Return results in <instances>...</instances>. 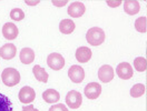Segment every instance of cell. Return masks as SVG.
<instances>
[{
	"label": "cell",
	"instance_id": "6da1fadb",
	"mask_svg": "<svg viewBox=\"0 0 147 111\" xmlns=\"http://www.w3.org/2000/svg\"><path fill=\"white\" fill-rule=\"evenodd\" d=\"M86 40L90 46H99L105 41V32L101 28L92 27L87 31Z\"/></svg>",
	"mask_w": 147,
	"mask_h": 111
},
{
	"label": "cell",
	"instance_id": "7a4b0ae2",
	"mask_svg": "<svg viewBox=\"0 0 147 111\" xmlns=\"http://www.w3.org/2000/svg\"><path fill=\"white\" fill-rule=\"evenodd\" d=\"M1 79L7 87H13L20 82V74L15 68H6L1 74Z\"/></svg>",
	"mask_w": 147,
	"mask_h": 111
},
{
	"label": "cell",
	"instance_id": "3957f363",
	"mask_svg": "<svg viewBox=\"0 0 147 111\" xmlns=\"http://www.w3.org/2000/svg\"><path fill=\"white\" fill-rule=\"evenodd\" d=\"M66 103L71 109H78L83 103V96L76 90H71L66 96Z\"/></svg>",
	"mask_w": 147,
	"mask_h": 111
},
{
	"label": "cell",
	"instance_id": "277c9868",
	"mask_svg": "<svg viewBox=\"0 0 147 111\" xmlns=\"http://www.w3.org/2000/svg\"><path fill=\"white\" fill-rule=\"evenodd\" d=\"M47 65L53 70H60L65 66V58L60 53H50L47 58Z\"/></svg>",
	"mask_w": 147,
	"mask_h": 111
},
{
	"label": "cell",
	"instance_id": "5b68a950",
	"mask_svg": "<svg viewBox=\"0 0 147 111\" xmlns=\"http://www.w3.org/2000/svg\"><path fill=\"white\" fill-rule=\"evenodd\" d=\"M68 77L75 83L83 82V80L85 79V71H84L83 67L77 65L71 66L68 70Z\"/></svg>",
	"mask_w": 147,
	"mask_h": 111
},
{
	"label": "cell",
	"instance_id": "8992f818",
	"mask_svg": "<svg viewBox=\"0 0 147 111\" xmlns=\"http://www.w3.org/2000/svg\"><path fill=\"white\" fill-rule=\"evenodd\" d=\"M116 74L120 79L128 80L134 76V70H133V67L128 62H121L116 68Z\"/></svg>",
	"mask_w": 147,
	"mask_h": 111
},
{
	"label": "cell",
	"instance_id": "52a82bcc",
	"mask_svg": "<svg viewBox=\"0 0 147 111\" xmlns=\"http://www.w3.org/2000/svg\"><path fill=\"white\" fill-rule=\"evenodd\" d=\"M85 96L88 98V99H97L101 93V86L97 82H90L88 83L86 87H85V90H84Z\"/></svg>",
	"mask_w": 147,
	"mask_h": 111
},
{
	"label": "cell",
	"instance_id": "ba28073f",
	"mask_svg": "<svg viewBox=\"0 0 147 111\" xmlns=\"http://www.w3.org/2000/svg\"><path fill=\"white\" fill-rule=\"evenodd\" d=\"M36 98L35 90L31 87H22L19 91V101L21 103H31Z\"/></svg>",
	"mask_w": 147,
	"mask_h": 111
},
{
	"label": "cell",
	"instance_id": "9c48e42d",
	"mask_svg": "<svg viewBox=\"0 0 147 111\" xmlns=\"http://www.w3.org/2000/svg\"><path fill=\"white\" fill-rule=\"evenodd\" d=\"M98 78L101 82H110L114 79V69L109 65L101 66L98 69Z\"/></svg>",
	"mask_w": 147,
	"mask_h": 111
},
{
	"label": "cell",
	"instance_id": "30bf717a",
	"mask_svg": "<svg viewBox=\"0 0 147 111\" xmlns=\"http://www.w3.org/2000/svg\"><path fill=\"white\" fill-rule=\"evenodd\" d=\"M85 11H86V7H85V5H84L83 2L75 1V2H73L68 7V11L67 12L73 18H79V17H82L85 13Z\"/></svg>",
	"mask_w": 147,
	"mask_h": 111
},
{
	"label": "cell",
	"instance_id": "8fae6325",
	"mask_svg": "<svg viewBox=\"0 0 147 111\" xmlns=\"http://www.w3.org/2000/svg\"><path fill=\"white\" fill-rule=\"evenodd\" d=\"M2 35L7 40H13L18 37L19 30L17 26L12 22H7L2 27Z\"/></svg>",
	"mask_w": 147,
	"mask_h": 111
},
{
	"label": "cell",
	"instance_id": "7c38bea8",
	"mask_svg": "<svg viewBox=\"0 0 147 111\" xmlns=\"http://www.w3.org/2000/svg\"><path fill=\"white\" fill-rule=\"evenodd\" d=\"M17 53V49L13 43H6L0 48V57L5 60H11Z\"/></svg>",
	"mask_w": 147,
	"mask_h": 111
},
{
	"label": "cell",
	"instance_id": "4fadbf2b",
	"mask_svg": "<svg viewBox=\"0 0 147 111\" xmlns=\"http://www.w3.org/2000/svg\"><path fill=\"white\" fill-rule=\"evenodd\" d=\"M92 58V50L87 47H79L76 50V59L80 64H86Z\"/></svg>",
	"mask_w": 147,
	"mask_h": 111
},
{
	"label": "cell",
	"instance_id": "5bb4252c",
	"mask_svg": "<svg viewBox=\"0 0 147 111\" xmlns=\"http://www.w3.org/2000/svg\"><path fill=\"white\" fill-rule=\"evenodd\" d=\"M19 57H20V61L24 65H30L35 60V52L30 48H24L21 49Z\"/></svg>",
	"mask_w": 147,
	"mask_h": 111
},
{
	"label": "cell",
	"instance_id": "9a60e30c",
	"mask_svg": "<svg viewBox=\"0 0 147 111\" xmlns=\"http://www.w3.org/2000/svg\"><path fill=\"white\" fill-rule=\"evenodd\" d=\"M140 9V6H139V2L136 0H126L124 2V10L126 13H128L130 16H134L139 12Z\"/></svg>",
	"mask_w": 147,
	"mask_h": 111
},
{
	"label": "cell",
	"instance_id": "2e32d148",
	"mask_svg": "<svg viewBox=\"0 0 147 111\" xmlns=\"http://www.w3.org/2000/svg\"><path fill=\"white\" fill-rule=\"evenodd\" d=\"M75 30V22L71 19H64L59 23V31L64 35H70Z\"/></svg>",
	"mask_w": 147,
	"mask_h": 111
},
{
	"label": "cell",
	"instance_id": "e0dca14e",
	"mask_svg": "<svg viewBox=\"0 0 147 111\" xmlns=\"http://www.w3.org/2000/svg\"><path fill=\"white\" fill-rule=\"evenodd\" d=\"M42 99L47 103H56V102L59 101L60 94L58 91H56L54 89H47L46 91L42 93Z\"/></svg>",
	"mask_w": 147,
	"mask_h": 111
},
{
	"label": "cell",
	"instance_id": "ac0fdd59",
	"mask_svg": "<svg viewBox=\"0 0 147 111\" xmlns=\"http://www.w3.org/2000/svg\"><path fill=\"white\" fill-rule=\"evenodd\" d=\"M32 72H34V76H35V78L38 81L44 83H46L48 81V74H47V71L42 67L36 65L32 68Z\"/></svg>",
	"mask_w": 147,
	"mask_h": 111
},
{
	"label": "cell",
	"instance_id": "d6986e66",
	"mask_svg": "<svg viewBox=\"0 0 147 111\" xmlns=\"http://www.w3.org/2000/svg\"><path fill=\"white\" fill-rule=\"evenodd\" d=\"M145 93V84L143 83H137L134 84L130 89V96L133 98H139Z\"/></svg>",
	"mask_w": 147,
	"mask_h": 111
},
{
	"label": "cell",
	"instance_id": "ffe728a7",
	"mask_svg": "<svg viewBox=\"0 0 147 111\" xmlns=\"http://www.w3.org/2000/svg\"><path fill=\"white\" fill-rule=\"evenodd\" d=\"M0 111H12V103L9 98L2 93H0Z\"/></svg>",
	"mask_w": 147,
	"mask_h": 111
},
{
	"label": "cell",
	"instance_id": "44dd1931",
	"mask_svg": "<svg viewBox=\"0 0 147 111\" xmlns=\"http://www.w3.org/2000/svg\"><path fill=\"white\" fill-rule=\"evenodd\" d=\"M134 67H135V69L137 71H139V72L146 71L147 69L146 58H144V57H137V58H135V60H134Z\"/></svg>",
	"mask_w": 147,
	"mask_h": 111
},
{
	"label": "cell",
	"instance_id": "7402d4cb",
	"mask_svg": "<svg viewBox=\"0 0 147 111\" xmlns=\"http://www.w3.org/2000/svg\"><path fill=\"white\" fill-rule=\"evenodd\" d=\"M135 29L138 32H146L147 23H146V17H140L135 21Z\"/></svg>",
	"mask_w": 147,
	"mask_h": 111
},
{
	"label": "cell",
	"instance_id": "603a6c76",
	"mask_svg": "<svg viewBox=\"0 0 147 111\" xmlns=\"http://www.w3.org/2000/svg\"><path fill=\"white\" fill-rule=\"evenodd\" d=\"M10 18L15 21H20L25 18V13L24 11L19 8H13V9L10 11Z\"/></svg>",
	"mask_w": 147,
	"mask_h": 111
},
{
	"label": "cell",
	"instance_id": "cb8c5ba5",
	"mask_svg": "<svg viewBox=\"0 0 147 111\" xmlns=\"http://www.w3.org/2000/svg\"><path fill=\"white\" fill-rule=\"evenodd\" d=\"M49 111H68V109L63 103H56L53 107H50Z\"/></svg>",
	"mask_w": 147,
	"mask_h": 111
},
{
	"label": "cell",
	"instance_id": "d4e9b609",
	"mask_svg": "<svg viewBox=\"0 0 147 111\" xmlns=\"http://www.w3.org/2000/svg\"><path fill=\"white\" fill-rule=\"evenodd\" d=\"M22 111H38V110L30 103V104H28L27 107H24V108H22Z\"/></svg>",
	"mask_w": 147,
	"mask_h": 111
},
{
	"label": "cell",
	"instance_id": "484cf974",
	"mask_svg": "<svg viewBox=\"0 0 147 111\" xmlns=\"http://www.w3.org/2000/svg\"><path fill=\"white\" fill-rule=\"evenodd\" d=\"M107 5H109L110 7H118L119 5H121V1H107Z\"/></svg>",
	"mask_w": 147,
	"mask_h": 111
},
{
	"label": "cell",
	"instance_id": "4316f807",
	"mask_svg": "<svg viewBox=\"0 0 147 111\" xmlns=\"http://www.w3.org/2000/svg\"><path fill=\"white\" fill-rule=\"evenodd\" d=\"M53 5L58 6V7H64L65 5H67V1H54L53 0Z\"/></svg>",
	"mask_w": 147,
	"mask_h": 111
},
{
	"label": "cell",
	"instance_id": "83f0119b",
	"mask_svg": "<svg viewBox=\"0 0 147 111\" xmlns=\"http://www.w3.org/2000/svg\"><path fill=\"white\" fill-rule=\"evenodd\" d=\"M26 3H29L30 6H35V5H38V3H39V1H32V2H30V1H26Z\"/></svg>",
	"mask_w": 147,
	"mask_h": 111
}]
</instances>
